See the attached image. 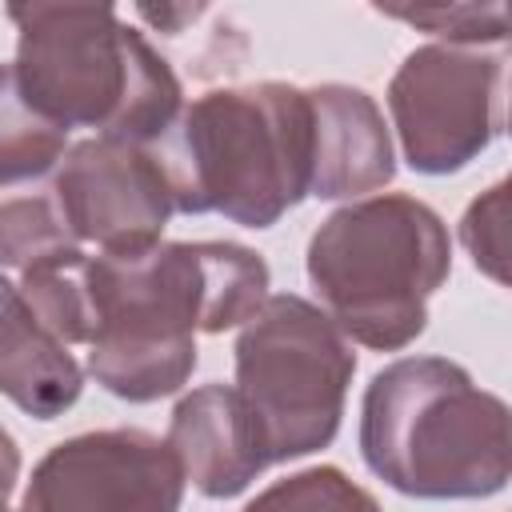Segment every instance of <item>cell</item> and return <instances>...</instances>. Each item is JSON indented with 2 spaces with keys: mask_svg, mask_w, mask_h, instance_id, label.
<instances>
[{
  "mask_svg": "<svg viewBox=\"0 0 512 512\" xmlns=\"http://www.w3.org/2000/svg\"><path fill=\"white\" fill-rule=\"evenodd\" d=\"M84 292L88 376L128 404L180 392L196 368V336L244 328L272 296L268 264L232 240L84 256Z\"/></svg>",
  "mask_w": 512,
  "mask_h": 512,
  "instance_id": "6da1fadb",
  "label": "cell"
},
{
  "mask_svg": "<svg viewBox=\"0 0 512 512\" xmlns=\"http://www.w3.org/2000/svg\"><path fill=\"white\" fill-rule=\"evenodd\" d=\"M16 52L4 84L44 120L160 144L184 112L172 64L112 4H8Z\"/></svg>",
  "mask_w": 512,
  "mask_h": 512,
  "instance_id": "7a4b0ae2",
  "label": "cell"
},
{
  "mask_svg": "<svg viewBox=\"0 0 512 512\" xmlns=\"http://www.w3.org/2000/svg\"><path fill=\"white\" fill-rule=\"evenodd\" d=\"M360 456L416 500H484L512 480V408L444 356L384 364L360 400Z\"/></svg>",
  "mask_w": 512,
  "mask_h": 512,
  "instance_id": "3957f363",
  "label": "cell"
},
{
  "mask_svg": "<svg viewBox=\"0 0 512 512\" xmlns=\"http://www.w3.org/2000/svg\"><path fill=\"white\" fill-rule=\"evenodd\" d=\"M156 152L176 212H220L244 228H272L312 196L308 88L264 80L204 92L184 104Z\"/></svg>",
  "mask_w": 512,
  "mask_h": 512,
  "instance_id": "277c9868",
  "label": "cell"
},
{
  "mask_svg": "<svg viewBox=\"0 0 512 512\" xmlns=\"http://www.w3.org/2000/svg\"><path fill=\"white\" fill-rule=\"evenodd\" d=\"M304 268L352 344L396 352L424 332L428 300L452 272V244L424 200L380 192L336 208L312 232Z\"/></svg>",
  "mask_w": 512,
  "mask_h": 512,
  "instance_id": "5b68a950",
  "label": "cell"
},
{
  "mask_svg": "<svg viewBox=\"0 0 512 512\" xmlns=\"http://www.w3.org/2000/svg\"><path fill=\"white\" fill-rule=\"evenodd\" d=\"M356 352L336 320L296 296L272 292L236 336V388L268 440L272 464L332 444Z\"/></svg>",
  "mask_w": 512,
  "mask_h": 512,
  "instance_id": "8992f818",
  "label": "cell"
},
{
  "mask_svg": "<svg viewBox=\"0 0 512 512\" xmlns=\"http://www.w3.org/2000/svg\"><path fill=\"white\" fill-rule=\"evenodd\" d=\"M508 68L512 56L504 48L440 40L412 48L388 84L404 160L424 176L468 168L496 136Z\"/></svg>",
  "mask_w": 512,
  "mask_h": 512,
  "instance_id": "52a82bcc",
  "label": "cell"
},
{
  "mask_svg": "<svg viewBox=\"0 0 512 512\" xmlns=\"http://www.w3.org/2000/svg\"><path fill=\"white\" fill-rule=\"evenodd\" d=\"M184 468L144 428H96L52 444L12 512H176Z\"/></svg>",
  "mask_w": 512,
  "mask_h": 512,
  "instance_id": "ba28073f",
  "label": "cell"
},
{
  "mask_svg": "<svg viewBox=\"0 0 512 512\" xmlns=\"http://www.w3.org/2000/svg\"><path fill=\"white\" fill-rule=\"evenodd\" d=\"M48 192L68 232L100 252H140L160 244V232L176 212L156 144L124 136H88L72 144Z\"/></svg>",
  "mask_w": 512,
  "mask_h": 512,
  "instance_id": "9c48e42d",
  "label": "cell"
},
{
  "mask_svg": "<svg viewBox=\"0 0 512 512\" xmlns=\"http://www.w3.org/2000/svg\"><path fill=\"white\" fill-rule=\"evenodd\" d=\"M164 440L176 452L184 480L208 500L240 496L272 464L260 420L244 404L240 388L220 380L180 396Z\"/></svg>",
  "mask_w": 512,
  "mask_h": 512,
  "instance_id": "30bf717a",
  "label": "cell"
},
{
  "mask_svg": "<svg viewBox=\"0 0 512 512\" xmlns=\"http://www.w3.org/2000/svg\"><path fill=\"white\" fill-rule=\"evenodd\" d=\"M312 104V196H368L396 176L392 136L364 88L316 84Z\"/></svg>",
  "mask_w": 512,
  "mask_h": 512,
  "instance_id": "8fae6325",
  "label": "cell"
},
{
  "mask_svg": "<svg viewBox=\"0 0 512 512\" xmlns=\"http://www.w3.org/2000/svg\"><path fill=\"white\" fill-rule=\"evenodd\" d=\"M0 388L20 412L36 420H52L64 408H72L84 388V372L72 360L68 344L36 324V316L24 308L12 280H4Z\"/></svg>",
  "mask_w": 512,
  "mask_h": 512,
  "instance_id": "7c38bea8",
  "label": "cell"
},
{
  "mask_svg": "<svg viewBox=\"0 0 512 512\" xmlns=\"http://www.w3.org/2000/svg\"><path fill=\"white\" fill-rule=\"evenodd\" d=\"M80 240L68 232L52 192L8 196L0 208V260L8 272H32L68 256H80Z\"/></svg>",
  "mask_w": 512,
  "mask_h": 512,
  "instance_id": "4fadbf2b",
  "label": "cell"
},
{
  "mask_svg": "<svg viewBox=\"0 0 512 512\" xmlns=\"http://www.w3.org/2000/svg\"><path fill=\"white\" fill-rule=\"evenodd\" d=\"M68 132L40 112H32L8 84L0 104V180L4 188H16L24 180H40L44 172L64 164Z\"/></svg>",
  "mask_w": 512,
  "mask_h": 512,
  "instance_id": "5bb4252c",
  "label": "cell"
},
{
  "mask_svg": "<svg viewBox=\"0 0 512 512\" xmlns=\"http://www.w3.org/2000/svg\"><path fill=\"white\" fill-rule=\"evenodd\" d=\"M376 12L412 24L440 44L500 48L512 40V4H380Z\"/></svg>",
  "mask_w": 512,
  "mask_h": 512,
  "instance_id": "9a60e30c",
  "label": "cell"
},
{
  "mask_svg": "<svg viewBox=\"0 0 512 512\" xmlns=\"http://www.w3.org/2000/svg\"><path fill=\"white\" fill-rule=\"evenodd\" d=\"M240 512H380L376 496L332 464L300 468L268 484Z\"/></svg>",
  "mask_w": 512,
  "mask_h": 512,
  "instance_id": "2e32d148",
  "label": "cell"
},
{
  "mask_svg": "<svg viewBox=\"0 0 512 512\" xmlns=\"http://www.w3.org/2000/svg\"><path fill=\"white\" fill-rule=\"evenodd\" d=\"M460 244L472 268L492 284L512 288V172L484 188L460 216Z\"/></svg>",
  "mask_w": 512,
  "mask_h": 512,
  "instance_id": "e0dca14e",
  "label": "cell"
},
{
  "mask_svg": "<svg viewBox=\"0 0 512 512\" xmlns=\"http://www.w3.org/2000/svg\"><path fill=\"white\" fill-rule=\"evenodd\" d=\"M208 8L204 4H140L136 8V16L144 20V24H152L156 32H168V36H180L188 24H196L200 16H204Z\"/></svg>",
  "mask_w": 512,
  "mask_h": 512,
  "instance_id": "ac0fdd59",
  "label": "cell"
},
{
  "mask_svg": "<svg viewBox=\"0 0 512 512\" xmlns=\"http://www.w3.org/2000/svg\"><path fill=\"white\" fill-rule=\"evenodd\" d=\"M504 124H508V136H512V68H508V80H504Z\"/></svg>",
  "mask_w": 512,
  "mask_h": 512,
  "instance_id": "d6986e66",
  "label": "cell"
}]
</instances>
